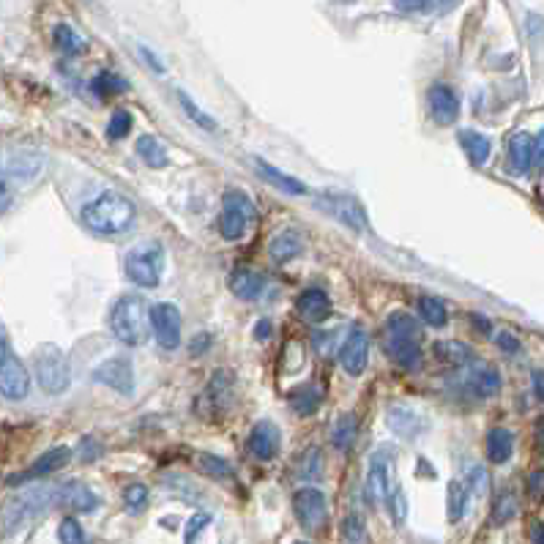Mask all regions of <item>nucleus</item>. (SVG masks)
Instances as JSON below:
<instances>
[{
    "instance_id": "nucleus-38",
    "label": "nucleus",
    "mask_w": 544,
    "mask_h": 544,
    "mask_svg": "<svg viewBox=\"0 0 544 544\" xmlns=\"http://www.w3.org/2000/svg\"><path fill=\"white\" fill-rule=\"evenodd\" d=\"M465 506H468V487L463 482H452L449 484V520L452 522L463 520Z\"/></svg>"
},
{
    "instance_id": "nucleus-12",
    "label": "nucleus",
    "mask_w": 544,
    "mask_h": 544,
    "mask_svg": "<svg viewBox=\"0 0 544 544\" xmlns=\"http://www.w3.org/2000/svg\"><path fill=\"white\" fill-rule=\"evenodd\" d=\"M339 361H342V369L350 377L364 375V369L369 364V337H367L364 329H358V326L350 329V334L345 337V342L339 348Z\"/></svg>"
},
{
    "instance_id": "nucleus-37",
    "label": "nucleus",
    "mask_w": 544,
    "mask_h": 544,
    "mask_svg": "<svg viewBox=\"0 0 544 544\" xmlns=\"http://www.w3.org/2000/svg\"><path fill=\"white\" fill-rule=\"evenodd\" d=\"M514 514H517V495H514L511 490H503V492L495 498V506H492V522H495V525H506Z\"/></svg>"
},
{
    "instance_id": "nucleus-40",
    "label": "nucleus",
    "mask_w": 544,
    "mask_h": 544,
    "mask_svg": "<svg viewBox=\"0 0 544 544\" xmlns=\"http://www.w3.org/2000/svg\"><path fill=\"white\" fill-rule=\"evenodd\" d=\"M93 91H96L99 96H115V93L126 91V82H123V77L112 74V72H101V74H96V80H93Z\"/></svg>"
},
{
    "instance_id": "nucleus-27",
    "label": "nucleus",
    "mask_w": 544,
    "mask_h": 544,
    "mask_svg": "<svg viewBox=\"0 0 544 544\" xmlns=\"http://www.w3.org/2000/svg\"><path fill=\"white\" fill-rule=\"evenodd\" d=\"M288 402L299 416H312L320 405V391H318L315 383H301L288 394Z\"/></svg>"
},
{
    "instance_id": "nucleus-58",
    "label": "nucleus",
    "mask_w": 544,
    "mask_h": 544,
    "mask_svg": "<svg viewBox=\"0 0 544 544\" xmlns=\"http://www.w3.org/2000/svg\"><path fill=\"white\" fill-rule=\"evenodd\" d=\"M82 449H85V452H82V460H88V463L99 454V452H93V441H91V438L82 441Z\"/></svg>"
},
{
    "instance_id": "nucleus-60",
    "label": "nucleus",
    "mask_w": 544,
    "mask_h": 544,
    "mask_svg": "<svg viewBox=\"0 0 544 544\" xmlns=\"http://www.w3.org/2000/svg\"><path fill=\"white\" fill-rule=\"evenodd\" d=\"M268 334H271V326H268V320H262V323L254 329V337H257V339H265Z\"/></svg>"
},
{
    "instance_id": "nucleus-23",
    "label": "nucleus",
    "mask_w": 544,
    "mask_h": 544,
    "mask_svg": "<svg viewBox=\"0 0 544 544\" xmlns=\"http://www.w3.org/2000/svg\"><path fill=\"white\" fill-rule=\"evenodd\" d=\"M301 252H304V241H301V235L296 230H282L268 243V257H271V262H277V265H285V262L296 260Z\"/></svg>"
},
{
    "instance_id": "nucleus-3",
    "label": "nucleus",
    "mask_w": 544,
    "mask_h": 544,
    "mask_svg": "<svg viewBox=\"0 0 544 544\" xmlns=\"http://www.w3.org/2000/svg\"><path fill=\"white\" fill-rule=\"evenodd\" d=\"M52 503H55V490H50V487H31V490L14 495L12 501L4 503V509H0V530L4 533L20 530L25 522L44 514Z\"/></svg>"
},
{
    "instance_id": "nucleus-52",
    "label": "nucleus",
    "mask_w": 544,
    "mask_h": 544,
    "mask_svg": "<svg viewBox=\"0 0 544 544\" xmlns=\"http://www.w3.org/2000/svg\"><path fill=\"white\" fill-rule=\"evenodd\" d=\"M471 487H473L476 492H484V490H487V473H484V468H473V471H471Z\"/></svg>"
},
{
    "instance_id": "nucleus-10",
    "label": "nucleus",
    "mask_w": 544,
    "mask_h": 544,
    "mask_svg": "<svg viewBox=\"0 0 544 544\" xmlns=\"http://www.w3.org/2000/svg\"><path fill=\"white\" fill-rule=\"evenodd\" d=\"M93 380L123 394V396H131L134 394V367L126 356H112L107 361H101L96 369H93Z\"/></svg>"
},
{
    "instance_id": "nucleus-19",
    "label": "nucleus",
    "mask_w": 544,
    "mask_h": 544,
    "mask_svg": "<svg viewBox=\"0 0 544 544\" xmlns=\"http://www.w3.org/2000/svg\"><path fill=\"white\" fill-rule=\"evenodd\" d=\"M465 383H468L471 394L479 396V399H490V396H495L501 391V375L490 364H484V361H476V364L471 361L468 364Z\"/></svg>"
},
{
    "instance_id": "nucleus-56",
    "label": "nucleus",
    "mask_w": 544,
    "mask_h": 544,
    "mask_svg": "<svg viewBox=\"0 0 544 544\" xmlns=\"http://www.w3.org/2000/svg\"><path fill=\"white\" fill-rule=\"evenodd\" d=\"M530 539H533V544H544V522H533Z\"/></svg>"
},
{
    "instance_id": "nucleus-26",
    "label": "nucleus",
    "mask_w": 544,
    "mask_h": 544,
    "mask_svg": "<svg viewBox=\"0 0 544 544\" xmlns=\"http://www.w3.org/2000/svg\"><path fill=\"white\" fill-rule=\"evenodd\" d=\"M138 157L146 162V167L151 170H165L170 165V157H167V148L162 146L159 138H154V134H143V138L138 140Z\"/></svg>"
},
{
    "instance_id": "nucleus-48",
    "label": "nucleus",
    "mask_w": 544,
    "mask_h": 544,
    "mask_svg": "<svg viewBox=\"0 0 544 544\" xmlns=\"http://www.w3.org/2000/svg\"><path fill=\"white\" fill-rule=\"evenodd\" d=\"M528 495H530L533 501H541V498H544V468H539V471H533V473L528 476Z\"/></svg>"
},
{
    "instance_id": "nucleus-21",
    "label": "nucleus",
    "mask_w": 544,
    "mask_h": 544,
    "mask_svg": "<svg viewBox=\"0 0 544 544\" xmlns=\"http://www.w3.org/2000/svg\"><path fill=\"white\" fill-rule=\"evenodd\" d=\"M506 165H509L511 176H528V170L533 167V138H530V134L520 131L509 140Z\"/></svg>"
},
{
    "instance_id": "nucleus-57",
    "label": "nucleus",
    "mask_w": 544,
    "mask_h": 544,
    "mask_svg": "<svg viewBox=\"0 0 544 544\" xmlns=\"http://www.w3.org/2000/svg\"><path fill=\"white\" fill-rule=\"evenodd\" d=\"M9 353H12V350H9V337H6L4 326H0V361H4Z\"/></svg>"
},
{
    "instance_id": "nucleus-50",
    "label": "nucleus",
    "mask_w": 544,
    "mask_h": 544,
    "mask_svg": "<svg viewBox=\"0 0 544 544\" xmlns=\"http://www.w3.org/2000/svg\"><path fill=\"white\" fill-rule=\"evenodd\" d=\"M495 339H498V348L506 350V353H517L520 350V339L514 334H509V331H501Z\"/></svg>"
},
{
    "instance_id": "nucleus-53",
    "label": "nucleus",
    "mask_w": 544,
    "mask_h": 544,
    "mask_svg": "<svg viewBox=\"0 0 544 544\" xmlns=\"http://www.w3.org/2000/svg\"><path fill=\"white\" fill-rule=\"evenodd\" d=\"M533 438H536V452H539V454H544V416H539V419H536Z\"/></svg>"
},
{
    "instance_id": "nucleus-42",
    "label": "nucleus",
    "mask_w": 544,
    "mask_h": 544,
    "mask_svg": "<svg viewBox=\"0 0 544 544\" xmlns=\"http://www.w3.org/2000/svg\"><path fill=\"white\" fill-rule=\"evenodd\" d=\"M58 539H61V544H88L85 530H82V525H80L74 517H66V520L61 522V528H58Z\"/></svg>"
},
{
    "instance_id": "nucleus-43",
    "label": "nucleus",
    "mask_w": 544,
    "mask_h": 544,
    "mask_svg": "<svg viewBox=\"0 0 544 544\" xmlns=\"http://www.w3.org/2000/svg\"><path fill=\"white\" fill-rule=\"evenodd\" d=\"M123 503H126V509H129L131 514H138L140 509H146V503H148V490H146V484H129V487L123 490Z\"/></svg>"
},
{
    "instance_id": "nucleus-15",
    "label": "nucleus",
    "mask_w": 544,
    "mask_h": 544,
    "mask_svg": "<svg viewBox=\"0 0 544 544\" xmlns=\"http://www.w3.org/2000/svg\"><path fill=\"white\" fill-rule=\"evenodd\" d=\"M280 444H282V435H280V427L274 422H257L249 433V452L262 463L277 457Z\"/></svg>"
},
{
    "instance_id": "nucleus-47",
    "label": "nucleus",
    "mask_w": 544,
    "mask_h": 544,
    "mask_svg": "<svg viewBox=\"0 0 544 544\" xmlns=\"http://www.w3.org/2000/svg\"><path fill=\"white\" fill-rule=\"evenodd\" d=\"M208 522H211V517H208V514H195V517L189 520V525H186V533H184L186 544H192V541L200 536V530H203Z\"/></svg>"
},
{
    "instance_id": "nucleus-17",
    "label": "nucleus",
    "mask_w": 544,
    "mask_h": 544,
    "mask_svg": "<svg viewBox=\"0 0 544 544\" xmlns=\"http://www.w3.org/2000/svg\"><path fill=\"white\" fill-rule=\"evenodd\" d=\"M72 460V452L66 446H55L50 452H44L28 471H23L20 476H12L9 484H23V482H33V479H42V476H50L55 471H61L66 463Z\"/></svg>"
},
{
    "instance_id": "nucleus-61",
    "label": "nucleus",
    "mask_w": 544,
    "mask_h": 544,
    "mask_svg": "<svg viewBox=\"0 0 544 544\" xmlns=\"http://www.w3.org/2000/svg\"><path fill=\"white\" fill-rule=\"evenodd\" d=\"M299 544H304V541H299Z\"/></svg>"
},
{
    "instance_id": "nucleus-9",
    "label": "nucleus",
    "mask_w": 544,
    "mask_h": 544,
    "mask_svg": "<svg viewBox=\"0 0 544 544\" xmlns=\"http://www.w3.org/2000/svg\"><path fill=\"white\" fill-rule=\"evenodd\" d=\"M148 320H151L157 342L165 350H178L181 348V329L184 326H181L178 307H173V304H154L151 312H148Z\"/></svg>"
},
{
    "instance_id": "nucleus-24",
    "label": "nucleus",
    "mask_w": 544,
    "mask_h": 544,
    "mask_svg": "<svg viewBox=\"0 0 544 544\" xmlns=\"http://www.w3.org/2000/svg\"><path fill=\"white\" fill-rule=\"evenodd\" d=\"M254 167H257V173H260L268 184H274L277 189H282V192H288V195H307V192H310L304 181H299V178H293V176L277 170L274 165H268V162L260 159V157L254 159Z\"/></svg>"
},
{
    "instance_id": "nucleus-34",
    "label": "nucleus",
    "mask_w": 544,
    "mask_h": 544,
    "mask_svg": "<svg viewBox=\"0 0 544 544\" xmlns=\"http://www.w3.org/2000/svg\"><path fill=\"white\" fill-rule=\"evenodd\" d=\"M230 386H233V380H230L227 372H216L211 377V383L205 388V399L211 402V407H219V411H224L227 396H230Z\"/></svg>"
},
{
    "instance_id": "nucleus-30",
    "label": "nucleus",
    "mask_w": 544,
    "mask_h": 544,
    "mask_svg": "<svg viewBox=\"0 0 544 544\" xmlns=\"http://www.w3.org/2000/svg\"><path fill=\"white\" fill-rule=\"evenodd\" d=\"M435 358L444 364V367H452V369H460V367H468L471 364V350L460 342H452V339H441L435 345Z\"/></svg>"
},
{
    "instance_id": "nucleus-55",
    "label": "nucleus",
    "mask_w": 544,
    "mask_h": 544,
    "mask_svg": "<svg viewBox=\"0 0 544 544\" xmlns=\"http://www.w3.org/2000/svg\"><path fill=\"white\" fill-rule=\"evenodd\" d=\"M533 388H536V396L544 402V372H539V369L533 372Z\"/></svg>"
},
{
    "instance_id": "nucleus-36",
    "label": "nucleus",
    "mask_w": 544,
    "mask_h": 544,
    "mask_svg": "<svg viewBox=\"0 0 544 544\" xmlns=\"http://www.w3.org/2000/svg\"><path fill=\"white\" fill-rule=\"evenodd\" d=\"M197 468H200L205 476L216 479V482L233 479V468H230L222 457H216V454H200V457H197Z\"/></svg>"
},
{
    "instance_id": "nucleus-14",
    "label": "nucleus",
    "mask_w": 544,
    "mask_h": 544,
    "mask_svg": "<svg viewBox=\"0 0 544 544\" xmlns=\"http://www.w3.org/2000/svg\"><path fill=\"white\" fill-rule=\"evenodd\" d=\"M391 490V449H377L369 460L367 495L372 503H383Z\"/></svg>"
},
{
    "instance_id": "nucleus-6",
    "label": "nucleus",
    "mask_w": 544,
    "mask_h": 544,
    "mask_svg": "<svg viewBox=\"0 0 544 544\" xmlns=\"http://www.w3.org/2000/svg\"><path fill=\"white\" fill-rule=\"evenodd\" d=\"M254 219V203L241 192L230 189L222 197V214H219V233L224 241H241Z\"/></svg>"
},
{
    "instance_id": "nucleus-28",
    "label": "nucleus",
    "mask_w": 544,
    "mask_h": 544,
    "mask_svg": "<svg viewBox=\"0 0 544 544\" xmlns=\"http://www.w3.org/2000/svg\"><path fill=\"white\" fill-rule=\"evenodd\" d=\"M511 452H514V435L509 430H503V427H492L490 435H487V457H490V463L503 465V463H509Z\"/></svg>"
},
{
    "instance_id": "nucleus-2",
    "label": "nucleus",
    "mask_w": 544,
    "mask_h": 544,
    "mask_svg": "<svg viewBox=\"0 0 544 544\" xmlns=\"http://www.w3.org/2000/svg\"><path fill=\"white\" fill-rule=\"evenodd\" d=\"M386 356L402 369H416L422 364V326L414 315L394 312L383 331Z\"/></svg>"
},
{
    "instance_id": "nucleus-8",
    "label": "nucleus",
    "mask_w": 544,
    "mask_h": 544,
    "mask_svg": "<svg viewBox=\"0 0 544 544\" xmlns=\"http://www.w3.org/2000/svg\"><path fill=\"white\" fill-rule=\"evenodd\" d=\"M318 208L326 211L329 216H334L337 222H342L345 227L356 230V233H364L367 230V216H364V208L356 197L350 195H339V192H326L320 195L318 200Z\"/></svg>"
},
{
    "instance_id": "nucleus-5",
    "label": "nucleus",
    "mask_w": 544,
    "mask_h": 544,
    "mask_svg": "<svg viewBox=\"0 0 544 544\" xmlns=\"http://www.w3.org/2000/svg\"><path fill=\"white\" fill-rule=\"evenodd\" d=\"M110 331L118 342L134 348L146 337V304L138 296H120L110 310Z\"/></svg>"
},
{
    "instance_id": "nucleus-22",
    "label": "nucleus",
    "mask_w": 544,
    "mask_h": 544,
    "mask_svg": "<svg viewBox=\"0 0 544 544\" xmlns=\"http://www.w3.org/2000/svg\"><path fill=\"white\" fill-rule=\"evenodd\" d=\"M227 288L235 299H243V301H254L262 288H265V280L257 274L254 268H235L230 280H227Z\"/></svg>"
},
{
    "instance_id": "nucleus-13",
    "label": "nucleus",
    "mask_w": 544,
    "mask_h": 544,
    "mask_svg": "<svg viewBox=\"0 0 544 544\" xmlns=\"http://www.w3.org/2000/svg\"><path fill=\"white\" fill-rule=\"evenodd\" d=\"M293 509H296V517L299 522L307 528V530H318L326 517H329V506H326V495L315 487H304L296 492L293 498Z\"/></svg>"
},
{
    "instance_id": "nucleus-33",
    "label": "nucleus",
    "mask_w": 544,
    "mask_h": 544,
    "mask_svg": "<svg viewBox=\"0 0 544 544\" xmlns=\"http://www.w3.org/2000/svg\"><path fill=\"white\" fill-rule=\"evenodd\" d=\"M419 312H422V320L430 323L433 329H444L446 320H449V312H446V304L435 296H425L419 301Z\"/></svg>"
},
{
    "instance_id": "nucleus-51",
    "label": "nucleus",
    "mask_w": 544,
    "mask_h": 544,
    "mask_svg": "<svg viewBox=\"0 0 544 544\" xmlns=\"http://www.w3.org/2000/svg\"><path fill=\"white\" fill-rule=\"evenodd\" d=\"M533 165L541 170L544 167V129L533 138Z\"/></svg>"
},
{
    "instance_id": "nucleus-16",
    "label": "nucleus",
    "mask_w": 544,
    "mask_h": 544,
    "mask_svg": "<svg viewBox=\"0 0 544 544\" xmlns=\"http://www.w3.org/2000/svg\"><path fill=\"white\" fill-rule=\"evenodd\" d=\"M55 503L80 514H88L99 506V498L93 495V490L82 482H66L55 490Z\"/></svg>"
},
{
    "instance_id": "nucleus-44",
    "label": "nucleus",
    "mask_w": 544,
    "mask_h": 544,
    "mask_svg": "<svg viewBox=\"0 0 544 544\" xmlns=\"http://www.w3.org/2000/svg\"><path fill=\"white\" fill-rule=\"evenodd\" d=\"M342 533H345V539H348L350 544H361V541H364V525H361V520H358L356 514H350V517L345 520V525H342Z\"/></svg>"
},
{
    "instance_id": "nucleus-39",
    "label": "nucleus",
    "mask_w": 544,
    "mask_h": 544,
    "mask_svg": "<svg viewBox=\"0 0 544 544\" xmlns=\"http://www.w3.org/2000/svg\"><path fill=\"white\" fill-rule=\"evenodd\" d=\"M129 131H131V112H126V110L112 112V118H110V123H107V140L118 143V140L126 138Z\"/></svg>"
},
{
    "instance_id": "nucleus-25",
    "label": "nucleus",
    "mask_w": 544,
    "mask_h": 544,
    "mask_svg": "<svg viewBox=\"0 0 544 544\" xmlns=\"http://www.w3.org/2000/svg\"><path fill=\"white\" fill-rule=\"evenodd\" d=\"M460 146H463V151H465V157L471 159L473 167H482L490 159V151H492L490 138H484L482 131H473V129L460 131Z\"/></svg>"
},
{
    "instance_id": "nucleus-41",
    "label": "nucleus",
    "mask_w": 544,
    "mask_h": 544,
    "mask_svg": "<svg viewBox=\"0 0 544 544\" xmlns=\"http://www.w3.org/2000/svg\"><path fill=\"white\" fill-rule=\"evenodd\" d=\"M323 473V457L318 449H307V454L299 460V476L301 479H318Z\"/></svg>"
},
{
    "instance_id": "nucleus-29",
    "label": "nucleus",
    "mask_w": 544,
    "mask_h": 544,
    "mask_svg": "<svg viewBox=\"0 0 544 544\" xmlns=\"http://www.w3.org/2000/svg\"><path fill=\"white\" fill-rule=\"evenodd\" d=\"M386 419H388L391 430L402 438H416V430H422V419L416 416V411H411V407H391Z\"/></svg>"
},
{
    "instance_id": "nucleus-54",
    "label": "nucleus",
    "mask_w": 544,
    "mask_h": 544,
    "mask_svg": "<svg viewBox=\"0 0 544 544\" xmlns=\"http://www.w3.org/2000/svg\"><path fill=\"white\" fill-rule=\"evenodd\" d=\"M208 345H211V337H208V334H197V337H195V345H192V353L197 356V353H203Z\"/></svg>"
},
{
    "instance_id": "nucleus-31",
    "label": "nucleus",
    "mask_w": 544,
    "mask_h": 544,
    "mask_svg": "<svg viewBox=\"0 0 544 544\" xmlns=\"http://www.w3.org/2000/svg\"><path fill=\"white\" fill-rule=\"evenodd\" d=\"M356 435H358V422H356V416H353V414L337 416L334 430H331V444H334L339 452H348V449L353 446Z\"/></svg>"
},
{
    "instance_id": "nucleus-59",
    "label": "nucleus",
    "mask_w": 544,
    "mask_h": 544,
    "mask_svg": "<svg viewBox=\"0 0 544 544\" xmlns=\"http://www.w3.org/2000/svg\"><path fill=\"white\" fill-rule=\"evenodd\" d=\"M140 52H143V58H148V63H151V66H154V69H157V72H162V63H159V61H157V58H154V52H151V50H146V47H140Z\"/></svg>"
},
{
    "instance_id": "nucleus-49",
    "label": "nucleus",
    "mask_w": 544,
    "mask_h": 544,
    "mask_svg": "<svg viewBox=\"0 0 544 544\" xmlns=\"http://www.w3.org/2000/svg\"><path fill=\"white\" fill-rule=\"evenodd\" d=\"M12 197H14V192H12V184H9L6 173L0 170V214L9 211V205H12Z\"/></svg>"
},
{
    "instance_id": "nucleus-7",
    "label": "nucleus",
    "mask_w": 544,
    "mask_h": 544,
    "mask_svg": "<svg viewBox=\"0 0 544 544\" xmlns=\"http://www.w3.org/2000/svg\"><path fill=\"white\" fill-rule=\"evenodd\" d=\"M33 364H36V380H39L44 394L58 396L69 388V383H72L69 364H66V356L55 345L39 348L33 353Z\"/></svg>"
},
{
    "instance_id": "nucleus-46",
    "label": "nucleus",
    "mask_w": 544,
    "mask_h": 544,
    "mask_svg": "<svg viewBox=\"0 0 544 544\" xmlns=\"http://www.w3.org/2000/svg\"><path fill=\"white\" fill-rule=\"evenodd\" d=\"M386 506L391 509V514H394V522L399 525V522L405 520V495H402V490H394V492L386 498Z\"/></svg>"
},
{
    "instance_id": "nucleus-1",
    "label": "nucleus",
    "mask_w": 544,
    "mask_h": 544,
    "mask_svg": "<svg viewBox=\"0 0 544 544\" xmlns=\"http://www.w3.org/2000/svg\"><path fill=\"white\" fill-rule=\"evenodd\" d=\"M82 224L96 233V235H120L126 233L134 219H138V208H134V203L120 195V192H101L99 197H93L91 203L82 205Z\"/></svg>"
},
{
    "instance_id": "nucleus-32",
    "label": "nucleus",
    "mask_w": 544,
    "mask_h": 544,
    "mask_svg": "<svg viewBox=\"0 0 544 544\" xmlns=\"http://www.w3.org/2000/svg\"><path fill=\"white\" fill-rule=\"evenodd\" d=\"M55 47L63 52V55H80L82 50H85V42H82V36L72 28V25H66V23H61V25H55Z\"/></svg>"
},
{
    "instance_id": "nucleus-20",
    "label": "nucleus",
    "mask_w": 544,
    "mask_h": 544,
    "mask_svg": "<svg viewBox=\"0 0 544 544\" xmlns=\"http://www.w3.org/2000/svg\"><path fill=\"white\" fill-rule=\"evenodd\" d=\"M427 99H430V112H433L435 123L449 126V123L457 120V115H460V101H457V93H454L449 85H433Z\"/></svg>"
},
{
    "instance_id": "nucleus-4",
    "label": "nucleus",
    "mask_w": 544,
    "mask_h": 544,
    "mask_svg": "<svg viewBox=\"0 0 544 544\" xmlns=\"http://www.w3.org/2000/svg\"><path fill=\"white\" fill-rule=\"evenodd\" d=\"M165 274V249L159 241H143L126 254V277L138 288H157Z\"/></svg>"
},
{
    "instance_id": "nucleus-18",
    "label": "nucleus",
    "mask_w": 544,
    "mask_h": 544,
    "mask_svg": "<svg viewBox=\"0 0 544 544\" xmlns=\"http://www.w3.org/2000/svg\"><path fill=\"white\" fill-rule=\"evenodd\" d=\"M296 310H299V315H301L307 323L318 326V323H326V320L331 318V299H329V293L320 291V288H307V291L296 299Z\"/></svg>"
},
{
    "instance_id": "nucleus-11",
    "label": "nucleus",
    "mask_w": 544,
    "mask_h": 544,
    "mask_svg": "<svg viewBox=\"0 0 544 544\" xmlns=\"http://www.w3.org/2000/svg\"><path fill=\"white\" fill-rule=\"evenodd\" d=\"M31 394V375L17 356H6L0 361V396L20 402Z\"/></svg>"
},
{
    "instance_id": "nucleus-35",
    "label": "nucleus",
    "mask_w": 544,
    "mask_h": 544,
    "mask_svg": "<svg viewBox=\"0 0 544 544\" xmlns=\"http://www.w3.org/2000/svg\"><path fill=\"white\" fill-rule=\"evenodd\" d=\"M178 101H181V107H184V112L189 115V120L192 123H197L203 131H216L219 126H216V120L205 112V110H200L197 107V101L186 93V91H178Z\"/></svg>"
},
{
    "instance_id": "nucleus-45",
    "label": "nucleus",
    "mask_w": 544,
    "mask_h": 544,
    "mask_svg": "<svg viewBox=\"0 0 544 544\" xmlns=\"http://www.w3.org/2000/svg\"><path fill=\"white\" fill-rule=\"evenodd\" d=\"M435 4V0H394L396 12L402 14H416V12H425Z\"/></svg>"
}]
</instances>
